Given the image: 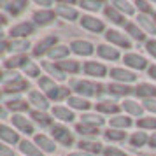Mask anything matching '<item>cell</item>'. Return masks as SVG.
I'll use <instances>...</instances> for the list:
<instances>
[{
	"label": "cell",
	"instance_id": "obj_1",
	"mask_svg": "<svg viewBox=\"0 0 156 156\" xmlns=\"http://www.w3.org/2000/svg\"><path fill=\"white\" fill-rule=\"evenodd\" d=\"M72 49L76 51L77 55H91L93 53V46L90 42H86V41H74L72 42Z\"/></svg>",
	"mask_w": 156,
	"mask_h": 156
},
{
	"label": "cell",
	"instance_id": "obj_2",
	"mask_svg": "<svg viewBox=\"0 0 156 156\" xmlns=\"http://www.w3.org/2000/svg\"><path fill=\"white\" fill-rule=\"evenodd\" d=\"M53 135H55L60 142H63V144H70L72 142V135L69 133V130L63 128V126H53Z\"/></svg>",
	"mask_w": 156,
	"mask_h": 156
},
{
	"label": "cell",
	"instance_id": "obj_3",
	"mask_svg": "<svg viewBox=\"0 0 156 156\" xmlns=\"http://www.w3.org/2000/svg\"><path fill=\"white\" fill-rule=\"evenodd\" d=\"M83 27L88 30H93V32H100V30L104 28V25H102V21H98V20H95V18H91V16H84L83 20Z\"/></svg>",
	"mask_w": 156,
	"mask_h": 156
},
{
	"label": "cell",
	"instance_id": "obj_4",
	"mask_svg": "<svg viewBox=\"0 0 156 156\" xmlns=\"http://www.w3.org/2000/svg\"><path fill=\"white\" fill-rule=\"evenodd\" d=\"M125 63L133 67V69H144L146 67V60L142 56H137V55H126L125 56Z\"/></svg>",
	"mask_w": 156,
	"mask_h": 156
},
{
	"label": "cell",
	"instance_id": "obj_5",
	"mask_svg": "<svg viewBox=\"0 0 156 156\" xmlns=\"http://www.w3.org/2000/svg\"><path fill=\"white\" fill-rule=\"evenodd\" d=\"M107 39H109V41H112V42H116V44H119V46H123V48H130L128 41L121 35L119 32H114V30L107 32Z\"/></svg>",
	"mask_w": 156,
	"mask_h": 156
},
{
	"label": "cell",
	"instance_id": "obj_6",
	"mask_svg": "<svg viewBox=\"0 0 156 156\" xmlns=\"http://www.w3.org/2000/svg\"><path fill=\"white\" fill-rule=\"evenodd\" d=\"M111 76H112L114 79H118V81H133L135 76L132 74V72H126V70H121V69H114L112 72H111Z\"/></svg>",
	"mask_w": 156,
	"mask_h": 156
},
{
	"label": "cell",
	"instance_id": "obj_7",
	"mask_svg": "<svg viewBox=\"0 0 156 156\" xmlns=\"http://www.w3.org/2000/svg\"><path fill=\"white\" fill-rule=\"evenodd\" d=\"M12 121H14L16 126L20 128V130H23L25 133H32V132H34L32 125H30V123L25 119V118H21V116H14V118H12Z\"/></svg>",
	"mask_w": 156,
	"mask_h": 156
},
{
	"label": "cell",
	"instance_id": "obj_8",
	"mask_svg": "<svg viewBox=\"0 0 156 156\" xmlns=\"http://www.w3.org/2000/svg\"><path fill=\"white\" fill-rule=\"evenodd\" d=\"M86 72L90 74V76H97V77H102L104 74H105V69L98 63H86Z\"/></svg>",
	"mask_w": 156,
	"mask_h": 156
},
{
	"label": "cell",
	"instance_id": "obj_9",
	"mask_svg": "<svg viewBox=\"0 0 156 156\" xmlns=\"http://www.w3.org/2000/svg\"><path fill=\"white\" fill-rule=\"evenodd\" d=\"M53 114H55L56 118H60L62 121H72L74 119V114H72L69 109H63V107H55V109H53Z\"/></svg>",
	"mask_w": 156,
	"mask_h": 156
},
{
	"label": "cell",
	"instance_id": "obj_10",
	"mask_svg": "<svg viewBox=\"0 0 156 156\" xmlns=\"http://www.w3.org/2000/svg\"><path fill=\"white\" fill-rule=\"evenodd\" d=\"M20 149H21L25 154H28V156H42V154H41V151H39V149H37L35 146L32 144V142H27V140L21 142Z\"/></svg>",
	"mask_w": 156,
	"mask_h": 156
},
{
	"label": "cell",
	"instance_id": "obj_11",
	"mask_svg": "<svg viewBox=\"0 0 156 156\" xmlns=\"http://www.w3.org/2000/svg\"><path fill=\"white\" fill-rule=\"evenodd\" d=\"M0 139H4V140H7V142H16L18 140V135H16L11 128L0 125Z\"/></svg>",
	"mask_w": 156,
	"mask_h": 156
},
{
	"label": "cell",
	"instance_id": "obj_12",
	"mask_svg": "<svg viewBox=\"0 0 156 156\" xmlns=\"http://www.w3.org/2000/svg\"><path fill=\"white\" fill-rule=\"evenodd\" d=\"M35 142L44 149V151H48V153L55 151V144H53V142H51L48 137H44V135H37V137H35Z\"/></svg>",
	"mask_w": 156,
	"mask_h": 156
},
{
	"label": "cell",
	"instance_id": "obj_13",
	"mask_svg": "<svg viewBox=\"0 0 156 156\" xmlns=\"http://www.w3.org/2000/svg\"><path fill=\"white\" fill-rule=\"evenodd\" d=\"M32 25H30V23H21V25H18V27H14V28L11 30V34H12V35H28L30 32H32Z\"/></svg>",
	"mask_w": 156,
	"mask_h": 156
},
{
	"label": "cell",
	"instance_id": "obj_14",
	"mask_svg": "<svg viewBox=\"0 0 156 156\" xmlns=\"http://www.w3.org/2000/svg\"><path fill=\"white\" fill-rule=\"evenodd\" d=\"M30 102H32V104H35L37 107H41V109H46V107H48V100L44 98L41 93H37V91L30 93Z\"/></svg>",
	"mask_w": 156,
	"mask_h": 156
},
{
	"label": "cell",
	"instance_id": "obj_15",
	"mask_svg": "<svg viewBox=\"0 0 156 156\" xmlns=\"http://www.w3.org/2000/svg\"><path fill=\"white\" fill-rule=\"evenodd\" d=\"M35 21L41 23V25H46V23H49L51 20H53V12L51 11H39V12H35Z\"/></svg>",
	"mask_w": 156,
	"mask_h": 156
},
{
	"label": "cell",
	"instance_id": "obj_16",
	"mask_svg": "<svg viewBox=\"0 0 156 156\" xmlns=\"http://www.w3.org/2000/svg\"><path fill=\"white\" fill-rule=\"evenodd\" d=\"M76 88H77V91L83 93V95H93V93H95V90H97L91 83H86V81L77 83V84H76Z\"/></svg>",
	"mask_w": 156,
	"mask_h": 156
},
{
	"label": "cell",
	"instance_id": "obj_17",
	"mask_svg": "<svg viewBox=\"0 0 156 156\" xmlns=\"http://www.w3.org/2000/svg\"><path fill=\"white\" fill-rule=\"evenodd\" d=\"M98 53L104 58H109V60L118 58V51L114 49V48H109V46H98Z\"/></svg>",
	"mask_w": 156,
	"mask_h": 156
},
{
	"label": "cell",
	"instance_id": "obj_18",
	"mask_svg": "<svg viewBox=\"0 0 156 156\" xmlns=\"http://www.w3.org/2000/svg\"><path fill=\"white\" fill-rule=\"evenodd\" d=\"M53 44H55V39H53V37H48V39H44L42 42L37 44V48H35V55H42L44 51L48 49L49 46H53Z\"/></svg>",
	"mask_w": 156,
	"mask_h": 156
},
{
	"label": "cell",
	"instance_id": "obj_19",
	"mask_svg": "<svg viewBox=\"0 0 156 156\" xmlns=\"http://www.w3.org/2000/svg\"><path fill=\"white\" fill-rule=\"evenodd\" d=\"M58 14H60V16H63L65 20H74V18L77 16V12H76L74 9H70V7L60 5V7H58Z\"/></svg>",
	"mask_w": 156,
	"mask_h": 156
},
{
	"label": "cell",
	"instance_id": "obj_20",
	"mask_svg": "<svg viewBox=\"0 0 156 156\" xmlns=\"http://www.w3.org/2000/svg\"><path fill=\"white\" fill-rule=\"evenodd\" d=\"M69 55V48H65V46H58V48H53L49 51V56L51 58H63Z\"/></svg>",
	"mask_w": 156,
	"mask_h": 156
},
{
	"label": "cell",
	"instance_id": "obj_21",
	"mask_svg": "<svg viewBox=\"0 0 156 156\" xmlns=\"http://www.w3.org/2000/svg\"><path fill=\"white\" fill-rule=\"evenodd\" d=\"M137 93L142 95V97H149V95L154 97L156 95V88L154 86H149V84H140L139 88H137Z\"/></svg>",
	"mask_w": 156,
	"mask_h": 156
},
{
	"label": "cell",
	"instance_id": "obj_22",
	"mask_svg": "<svg viewBox=\"0 0 156 156\" xmlns=\"http://www.w3.org/2000/svg\"><path fill=\"white\" fill-rule=\"evenodd\" d=\"M69 104H70L74 109H88V107H90V104H88L86 100L77 98V97H70V98H69Z\"/></svg>",
	"mask_w": 156,
	"mask_h": 156
},
{
	"label": "cell",
	"instance_id": "obj_23",
	"mask_svg": "<svg viewBox=\"0 0 156 156\" xmlns=\"http://www.w3.org/2000/svg\"><path fill=\"white\" fill-rule=\"evenodd\" d=\"M105 14L109 16L114 23H118V25H121V23L125 21V20H123V16H121L119 12H116V9H112V7H107L105 9Z\"/></svg>",
	"mask_w": 156,
	"mask_h": 156
},
{
	"label": "cell",
	"instance_id": "obj_24",
	"mask_svg": "<svg viewBox=\"0 0 156 156\" xmlns=\"http://www.w3.org/2000/svg\"><path fill=\"white\" fill-rule=\"evenodd\" d=\"M139 23H140L142 27H144V28L147 30L149 34H156L154 25H153V23L149 21V18H147V16H139Z\"/></svg>",
	"mask_w": 156,
	"mask_h": 156
},
{
	"label": "cell",
	"instance_id": "obj_25",
	"mask_svg": "<svg viewBox=\"0 0 156 156\" xmlns=\"http://www.w3.org/2000/svg\"><path fill=\"white\" fill-rule=\"evenodd\" d=\"M5 88H7V91H21V90L27 88V84H25V81H18L16 79L14 83H9Z\"/></svg>",
	"mask_w": 156,
	"mask_h": 156
},
{
	"label": "cell",
	"instance_id": "obj_26",
	"mask_svg": "<svg viewBox=\"0 0 156 156\" xmlns=\"http://www.w3.org/2000/svg\"><path fill=\"white\" fill-rule=\"evenodd\" d=\"M83 123L84 125H102V118H98V116H91V114H86V116H83Z\"/></svg>",
	"mask_w": 156,
	"mask_h": 156
},
{
	"label": "cell",
	"instance_id": "obj_27",
	"mask_svg": "<svg viewBox=\"0 0 156 156\" xmlns=\"http://www.w3.org/2000/svg\"><path fill=\"white\" fill-rule=\"evenodd\" d=\"M25 5H27V2H11V4L7 5V9L12 12V14H18L20 11L25 9Z\"/></svg>",
	"mask_w": 156,
	"mask_h": 156
},
{
	"label": "cell",
	"instance_id": "obj_28",
	"mask_svg": "<svg viewBox=\"0 0 156 156\" xmlns=\"http://www.w3.org/2000/svg\"><path fill=\"white\" fill-rule=\"evenodd\" d=\"M125 109L132 114H140V105L135 104V102H132V100H126V102H125Z\"/></svg>",
	"mask_w": 156,
	"mask_h": 156
},
{
	"label": "cell",
	"instance_id": "obj_29",
	"mask_svg": "<svg viewBox=\"0 0 156 156\" xmlns=\"http://www.w3.org/2000/svg\"><path fill=\"white\" fill-rule=\"evenodd\" d=\"M98 111H104V112H116V111H118V105H114L111 102H102V104H98Z\"/></svg>",
	"mask_w": 156,
	"mask_h": 156
},
{
	"label": "cell",
	"instance_id": "obj_30",
	"mask_svg": "<svg viewBox=\"0 0 156 156\" xmlns=\"http://www.w3.org/2000/svg\"><path fill=\"white\" fill-rule=\"evenodd\" d=\"M126 30H128V34L133 37V39H139V41H140V39H144V34H142V32H140L139 28H137L135 25H128Z\"/></svg>",
	"mask_w": 156,
	"mask_h": 156
},
{
	"label": "cell",
	"instance_id": "obj_31",
	"mask_svg": "<svg viewBox=\"0 0 156 156\" xmlns=\"http://www.w3.org/2000/svg\"><path fill=\"white\" fill-rule=\"evenodd\" d=\"M25 62L28 63V60L25 56H14V58H11V60H7V67H20V65H23Z\"/></svg>",
	"mask_w": 156,
	"mask_h": 156
},
{
	"label": "cell",
	"instance_id": "obj_32",
	"mask_svg": "<svg viewBox=\"0 0 156 156\" xmlns=\"http://www.w3.org/2000/svg\"><path fill=\"white\" fill-rule=\"evenodd\" d=\"M77 132H79V133H84V135H97V133H98L95 126H86V125H79Z\"/></svg>",
	"mask_w": 156,
	"mask_h": 156
},
{
	"label": "cell",
	"instance_id": "obj_33",
	"mask_svg": "<svg viewBox=\"0 0 156 156\" xmlns=\"http://www.w3.org/2000/svg\"><path fill=\"white\" fill-rule=\"evenodd\" d=\"M32 118H34L37 123H41V125H49V118H48L46 114H41V112H37V111H34V112H32Z\"/></svg>",
	"mask_w": 156,
	"mask_h": 156
},
{
	"label": "cell",
	"instance_id": "obj_34",
	"mask_svg": "<svg viewBox=\"0 0 156 156\" xmlns=\"http://www.w3.org/2000/svg\"><path fill=\"white\" fill-rule=\"evenodd\" d=\"M60 67L65 69V70H69V72H77L79 70V65L76 63V62H62Z\"/></svg>",
	"mask_w": 156,
	"mask_h": 156
},
{
	"label": "cell",
	"instance_id": "obj_35",
	"mask_svg": "<svg viewBox=\"0 0 156 156\" xmlns=\"http://www.w3.org/2000/svg\"><path fill=\"white\" fill-rule=\"evenodd\" d=\"M111 125L112 126H130V119L128 118H114L112 121H111Z\"/></svg>",
	"mask_w": 156,
	"mask_h": 156
},
{
	"label": "cell",
	"instance_id": "obj_36",
	"mask_svg": "<svg viewBox=\"0 0 156 156\" xmlns=\"http://www.w3.org/2000/svg\"><path fill=\"white\" fill-rule=\"evenodd\" d=\"M139 126H142V128H156V119H153V118H144V119L139 121Z\"/></svg>",
	"mask_w": 156,
	"mask_h": 156
},
{
	"label": "cell",
	"instance_id": "obj_37",
	"mask_svg": "<svg viewBox=\"0 0 156 156\" xmlns=\"http://www.w3.org/2000/svg\"><path fill=\"white\" fill-rule=\"evenodd\" d=\"M114 5L118 9H121V11H125L126 14H132V12H133V7H132L128 2H114Z\"/></svg>",
	"mask_w": 156,
	"mask_h": 156
},
{
	"label": "cell",
	"instance_id": "obj_38",
	"mask_svg": "<svg viewBox=\"0 0 156 156\" xmlns=\"http://www.w3.org/2000/svg\"><path fill=\"white\" fill-rule=\"evenodd\" d=\"M81 5L84 9H90V11H97V9H100V2H91V0H84V2H81Z\"/></svg>",
	"mask_w": 156,
	"mask_h": 156
},
{
	"label": "cell",
	"instance_id": "obj_39",
	"mask_svg": "<svg viewBox=\"0 0 156 156\" xmlns=\"http://www.w3.org/2000/svg\"><path fill=\"white\" fill-rule=\"evenodd\" d=\"M81 147L88 149V151H93V153H98L100 151V144H95V142H81Z\"/></svg>",
	"mask_w": 156,
	"mask_h": 156
},
{
	"label": "cell",
	"instance_id": "obj_40",
	"mask_svg": "<svg viewBox=\"0 0 156 156\" xmlns=\"http://www.w3.org/2000/svg\"><path fill=\"white\" fill-rule=\"evenodd\" d=\"M41 86H42V88H44L48 93H51V91H55V90H56L55 83H51L49 79H41Z\"/></svg>",
	"mask_w": 156,
	"mask_h": 156
},
{
	"label": "cell",
	"instance_id": "obj_41",
	"mask_svg": "<svg viewBox=\"0 0 156 156\" xmlns=\"http://www.w3.org/2000/svg\"><path fill=\"white\" fill-rule=\"evenodd\" d=\"M27 48H28L27 41H14L11 44V49H14V51H21V49H27Z\"/></svg>",
	"mask_w": 156,
	"mask_h": 156
},
{
	"label": "cell",
	"instance_id": "obj_42",
	"mask_svg": "<svg viewBox=\"0 0 156 156\" xmlns=\"http://www.w3.org/2000/svg\"><path fill=\"white\" fill-rule=\"evenodd\" d=\"M9 107L12 111H23V109H27V104L21 100H14V102H9Z\"/></svg>",
	"mask_w": 156,
	"mask_h": 156
},
{
	"label": "cell",
	"instance_id": "obj_43",
	"mask_svg": "<svg viewBox=\"0 0 156 156\" xmlns=\"http://www.w3.org/2000/svg\"><path fill=\"white\" fill-rule=\"evenodd\" d=\"M146 142V135L144 133H135L133 137H132V144L133 146H142Z\"/></svg>",
	"mask_w": 156,
	"mask_h": 156
},
{
	"label": "cell",
	"instance_id": "obj_44",
	"mask_svg": "<svg viewBox=\"0 0 156 156\" xmlns=\"http://www.w3.org/2000/svg\"><path fill=\"white\" fill-rule=\"evenodd\" d=\"M111 90H112L114 93H118V95H126V93L130 91V88H126V86H119V84H112L111 86Z\"/></svg>",
	"mask_w": 156,
	"mask_h": 156
},
{
	"label": "cell",
	"instance_id": "obj_45",
	"mask_svg": "<svg viewBox=\"0 0 156 156\" xmlns=\"http://www.w3.org/2000/svg\"><path fill=\"white\" fill-rule=\"evenodd\" d=\"M107 139H111V140H121V139H125V133L123 132H107Z\"/></svg>",
	"mask_w": 156,
	"mask_h": 156
},
{
	"label": "cell",
	"instance_id": "obj_46",
	"mask_svg": "<svg viewBox=\"0 0 156 156\" xmlns=\"http://www.w3.org/2000/svg\"><path fill=\"white\" fill-rule=\"evenodd\" d=\"M25 72H27L28 76H37V74H39V69H37L35 65L27 63V65H25Z\"/></svg>",
	"mask_w": 156,
	"mask_h": 156
},
{
	"label": "cell",
	"instance_id": "obj_47",
	"mask_svg": "<svg viewBox=\"0 0 156 156\" xmlns=\"http://www.w3.org/2000/svg\"><path fill=\"white\" fill-rule=\"evenodd\" d=\"M105 154L107 156H126L125 153H121V151H118V149H107Z\"/></svg>",
	"mask_w": 156,
	"mask_h": 156
},
{
	"label": "cell",
	"instance_id": "obj_48",
	"mask_svg": "<svg viewBox=\"0 0 156 156\" xmlns=\"http://www.w3.org/2000/svg\"><path fill=\"white\" fill-rule=\"evenodd\" d=\"M0 156H14V153L11 149H7L5 146H0Z\"/></svg>",
	"mask_w": 156,
	"mask_h": 156
},
{
	"label": "cell",
	"instance_id": "obj_49",
	"mask_svg": "<svg viewBox=\"0 0 156 156\" xmlns=\"http://www.w3.org/2000/svg\"><path fill=\"white\" fill-rule=\"evenodd\" d=\"M147 51L153 55V56H156V41H151V42H147Z\"/></svg>",
	"mask_w": 156,
	"mask_h": 156
},
{
	"label": "cell",
	"instance_id": "obj_50",
	"mask_svg": "<svg viewBox=\"0 0 156 156\" xmlns=\"http://www.w3.org/2000/svg\"><path fill=\"white\" fill-rule=\"evenodd\" d=\"M146 109L156 112V100H147V102H146Z\"/></svg>",
	"mask_w": 156,
	"mask_h": 156
},
{
	"label": "cell",
	"instance_id": "obj_51",
	"mask_svg": "<svg viewBox=\"0 0 156 156\" xmlns=\"http://www.w3.org/2000/svg\"><path fill=\"white\" fill-rule=\"evenodd\" d=\"M137 5H139V7L142 9V11H149V9H151V7H149V4H147V2H139Z\"/></svg>",
	"mask_w": 156,
	"mask_h": 156
},
{
	"label": "cell",
	"instance_id": "obj_52",
	"mask_svg": "<svg viewBox=\"0 0 156 156\" xmlns=\"http://www.w3.org/2000/svg\"><path fill=\"white\" fill-rule=\"evenodd\" d=\"M149 74H151V77H154V79H156V65L149 69Z\"/></svg>",
	"mask_w": 156,
	"mask_h": 156
},
{
	"label": "cell",
	"instance_id": "obj_53",
	"mask_svg": "<svg viewBox=\"0 0 156 156\" xmlns=\"http://www.w3.org/2000/svg\"><path fill=\"white\" fill-rule=\"evenodd\" d=\"M5 48H7V44H5V42H2V41H0V55H2L4 51H5Z\"/></svg>",
	"mask_w": 156,
	"mask_h": 156
},
{
	"label": "cell",
	"instance_id": "obj_54",
	"mask_svg": "<svg viewBox=\"0 0 156 156\" xmlns=\"http://www.w3.org/2000/svg\"><path fill=\"white\" fill-rule=\"evenodd\" d=\"M151 146H154V147H156V133L151 137Z\"/></svg>",
	"mask_w": 156,
	"mask_h": 156
},
{
	"label": "cell",
	"instance_id": "obj_55",
	"mask_svg": "<svg viewBox=\"0 0 156 156\" xmlns=\"http://www.w3.org/2000/svg\"><path fill=\"white\" fill-rule=\"evenodd\" d=\"M70 156H90V154H84V153H72Z\"/></svg>",
	"mask_w": 156,
	"mask_h": 156
},
{
	"label": "cell",
	"instance_id": "obj_56",
	"mask_svg": "<svg viewBox=\"0 0 156 156\" xmlns=\"http://www.w3.org/2000/svg\"><path fill=\"white\" fill-rule=\"evenodd\" d=\"M4 23H5V20H4V18L0 16V25H4Z\"/></svg>",
	"mask_w": 156,
	"mask_h": 156
},
{
	"label": "cell",
	"instance_id": "obj_57",
	"mask_svg": "<svg viewBox=\"0 0 156 156\" xmlns=\"http://www.w3.org/2000/svg\"><path fill=\"white\" fill-rule=\"evenodd\" d=\"M0 114H2V109H0Z\"/></svg>",
	"mask_w": 156,
	"mask_h": 156
},
{
	"label": "cell",
	"instance_id": "obj_58",
	"mask_svg": "<svg viewBox=\"0 0 156 156\" xmlns=\"http://www.w3.org/2000/svg\"><path fill=\"white\" fill-rule=\"evenodd\" d=\"M154 20H156V14H154Z\"/></svg>",
	"mask_w": 156,
	"mask_h": 156
}]
</instances>
